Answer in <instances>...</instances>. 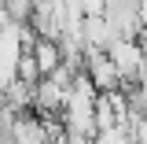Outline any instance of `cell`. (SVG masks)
Wrapping results in <instances>:
<instances>
[{"instance_id":"5b68a950","label":"cell","mask_w":147,"mask_h":144,"mask_svg":"<svg viewBox=\"0 0 147 144\" xmlns=\"http://www.w3.org/2000/svg\"><path fill=\"white\" fill-rule=\"evenodd\" d=\"M18 81H26V85H37L44 74H40V67H37V59L33 52H22V59H18V74H15Z\"/></svg>"},{"instance_id":"6da1fadb","label":"cell","mask_w":147,"mask_h":144,"mask_svg":"<svg viewBox=\"0 0 147 144\" xmlns=\"http://www.w3.org/2000/svg\"><path fill=\"white\" fill-rule=\"evenodd\" d=\"M107 59L114 63V70L121 81H140L147 74V59H144V48H140V41H132V37H118V41H110L107 48Z\"/></svg>"},{"instance_id":"277c9868","label":"cell","mask_w":147,"mask_h":144,"mask_svg":"<svg viewBox=\"0 0 147 144\" xmlns=\"http://www.w3.org/2000/svg\"><path fill=\"white\" fill-rule=\"evenodd\" d=\"M30 52H33V59H37V67H40V74H44V78H48V74H55L59 67H63V52H59V41L37 37Z\"/></svg>"},{"instance_id":"7a4b0ae2","label":"cell","mask_w":147,"mask_h":144,"mask_svg":"<svg viewBox=\"0 0 147 144\" xmlns=\"http://www.w3.org/2000/svg\"><path fill=\"white\" fill-rule=\"evenodd\" d=\"M85 78L96 85V92H114L121 85V78L114 70V63L107 59V52H96V48L85 52Z\"/></svg>"},{"instance_id":"3957f363","label":"cell","mask_w":147,"mask_h":144,"mask_svg":"<svg viewBox=\"0 0 147 144\" xmlns=\"http://www.w3.org/2000/svg\"><path fill=\"white\" fill-rule=\"evenodd\" d=\"M81 33H85V44H88V48H96V52H107L110 41H118V33L110 30L107 15H85Z\"/></svg>"}]
</instances>
